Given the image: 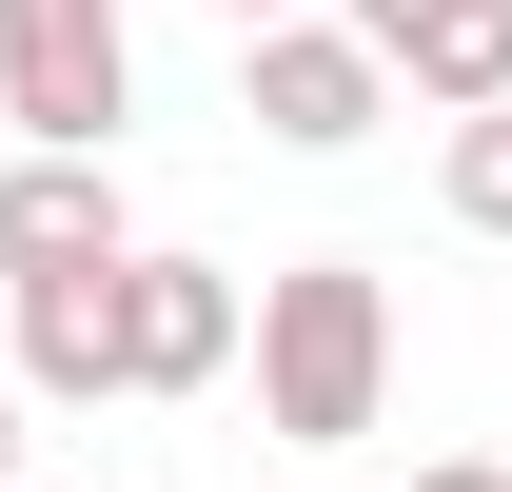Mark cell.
Here are the masks:
<instances>
[{
	"mask_svg": "<svg viewBox=\"0 0 512 492\" xmlns=\"http://www.w3.org/2000/svg\"><path fill=\"white\" fill-rule=\"evenodd\" d=\"M0 119H20V158H119L138 20L119 0H0Z\"/></svg>",
	"mask_w": 512,
	"mask_h": 492,
	"instance_id": "7a4b0ae2",
	"label": "cell"
},
{
	"mask_svg": "<svg viewBox=\"0 0 512 492\" xmlns=\"http://www.w3.org/2000/svg\"><path fill=\"white\" fill-rule=\"evenodd\" d=\"M414 492H512V473H493V453H434V473H414Z\"/></svg>",
	"mask_w": 512,
	"mask_h": 492,
	"instance_id": "30bf717a",
	"label": "cell"
},
{
	"mask_svg": "<svg viewBox=\"0 0 512 492\" xmlns=\"http://www.w3.org/2000/svg\"><path fill=\"white\" fill-rule=\"evenodd\" d=\"M20 433H40V394H20V374H0V492H40V473H20Z\"/></svg>",
	"mask_w": 512,
	"mask_h": 492,
	"instance_id": "9c48e42d",
	"label": "cell"
},
{
	"mask_svg": "<svg viewBox=\"0 0 512 492\" xmlns=\"http://www.w3.org/2000/svg\"><path fill=\"white\" fill-rule=\"evenodd\" d=\"M138 217H119V158H0V296H60V276H138Z\"/></svg>",
	"mask_w": 512,
	"mask_h": 492,
	"instance_id": "277c9868",
	"label": "cell"
},
{
	"mask_svg": "<svg viewBox=\"0 0 512 492\" xmlns=\"http://www.w3.org/2000/svg\"><path fill=\"white\" fill-rule=\"evenodd\" d=\"M316 492H335V473H316Z\"/></svg>",
	"mask_w": 512,
	"mask_h": 492,
	"instance_id": "7c38bea8",
	"label": "cell"
},
{
	"mask_svg": "<svg viewBox=\"0 0 512 492\" xmlns=\"http://www.w3.org/2000/svg\"><path fill=\"white\" fill-rule=\"evenodd\" d=\"M375 414H394V276L375 256L256 276V433L276 453H355Z\"/></svg>",
	"mask_w": 512,
	"mask_h": 492,
	"instance_id": "6da1fadb",
	"label": "cell"
},
{
	"mask_svg": "<svg viewBox=\"0 0 512 492\" xmlns=\"http://www.w3.org/2000/svg\"><path fill=\"white\" fill-rule=\"evenodd\" d=\"M335 20L394 60V99H434V119H512V0H335Z\"/></svg>",
	"mask_w": 512,
	"mask_h": 492,
	"instance_id": "5b68a950",
	"label": "cell"
},
{
	"mask_svg": "<svg viewBox=\"0 0 512 492\" xmlns=\"http://www.w3.org/2000/svg\"><path fill=\"white\" fill-rule=\"evenodd\" d=\"M434 197H453V237H512V119H453Z\"/></svg>",
	"mask_w": 512,
	"mask_h": 492,
	"instance_id": "ba28073f",
	"label": "cell"
},
{
	"mask_svg": "<svg viewBox=\"0 0 512 492\" xmlns=\"http://www.w3.org/2000/svg\"><path fill=\"white\" fill-rule=\"evenodd\" d=\"M119 315H138V394H217V374L256 355V296L217 276V256H138Z\"/></svg>",
	"mask_w": 512,
	"mask_h": 492,
	"instance_id": "8992f818",
	"label": "cell"
},
{
	"mask_svg": "<svg viewBox=\"0 0 512 492\" xmlns=\"http://www.w3.org/2000/svg\"><path fill=\"white\" fill-rule=\"evenodd\" d=\"M217 20H237V40H276V20H316V0H217Z\"/></svg>",
	"mask_w": 512,
	"mask_h": 492,
	"instance_id": "8fae6325",
	"label": "cell"
},
{
	"mask_svg": "<svg viewBox=\"0 0 512 492\" xmlns=\"http://www.w3.org/2000/svg\"><path fill=\"white\" fill-rule=\"evenodd\" d=\"M237 119L276 138V158H355V138L394 119V60L355 20H276V40H237Z\"/></svg>",
	"mask_w": 512,
	"mask_h": 492,
	"instance_id": "3957f363",
	"label": "cell"
},
{
	"mask_svg": "<svg viewBox=\"0 0 512 492\" xmlns=\"http://www.w3.org/2000/svg\"><path fill=\"white\" fill-rule=\"evenodd\" d=\"M0 374H20L40 414H99V394H138V315H119V276H60V296H20Z\"/></svg>",
	"mask_w": 512,
	"mask_h": 492,
	"instance_id": "52a82bcc",
	"label": "cell"
}]
</instances>
